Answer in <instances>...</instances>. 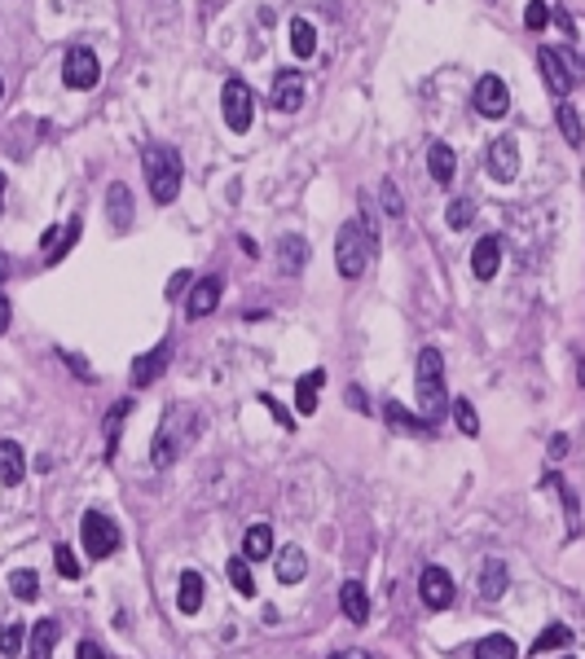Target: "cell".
<instances>
[{"instance_id": "6da1fadb", "label": "cell", "mask_w": 585, "mask_h": 659, "mask_svg": "<svg viewBox=\"0 0 585 659\" xmlns=\"http://www.w3.org/2000/svg\"><path fill=\"white\" fill-rule=\"evenodd\" d=\"M194 440H199V409H194V405H172L167 413H163L159 431H155L150 461H155L159 470H167L176 457L194 444Z\"/></svg>"}, {"instance_id": "7a4b0ae2", "label": "cell", "mask_w": 585, "mask_h": 659, "mask_svg": "<svg viewBox=\"0 0 585 659\" xmlns=\"http://www.w3.org/2000/svg\"><path fill=\"white\" fill-rule=\"evenodd\" d=\"M141 167H146V181H150V199L159 207H167L181 194V154L172 146H146Z\"/></svg>"}, {"instance_id": "3957f363", "label": "cell", "mask_w": 585, "mask_h": 659, "mask_svg": "<svg viewBox=\"0 0 585 659\" xmlns=\"http://www.w3.org/2000/svg\"><path fill=\"white\" fill-rule=\"evenodd\" d=\"M419 413L423 422H440L449 413V392H445V360L436 348L419 352Z\"/></svg>"}, {"instance_id": "277c9868", "label": "cell", "mask_w": 585, "mask_h": 659, "mask_svg": "<svg viewBox=\"0 0 585 659\" xmlns=\"http://www.w3.org/2000/svg\"><path fill=\"white\" fill-rule=\"evenodd\" d=\"M370 255H374V233H366L361 220H348V224L339 229V238H335V268H339V277L357 282V277L366 273Z\"/></svg>"}, {"instance_id": "5b68a950", "label": "cell", "mask_w": 585, "mask_h": 659, "mask_svg": "<svg viewBox=\"0 0 585 659\" xmlns=\"http://www.w3.org/2000/svg\"><path fill=\"white\" fill-rule=\"evenodd\" d=\"M80 536H84V550H89V558H110L114 550H119V528H114V519L102 514V510H89V514H84Z\"/></svg>"}, {"instance_id": "8992f818", "label": "cell", "mask_w": 585, "mask_h": 659, "mask_svg": "<svg viewBox=\"0 0 585 659\" xmlns=\"http://www.w3.org/2000/svg\"><path fill=\"white\" fill-rule=\"evenodd\" d=\"M220 110H225V123H229L233 132H247L251 119H256V97H251V89H247L242 80H225V89H220Z\"/></svg>"}, {"instance_id": "52a82bcc", "label": "cell", "mask_w": 585, "mask_h": 659, "mask_svg": "<svg viewBox=\"0 0 585 659\" xmlns=\"http://www.w3.org/2000/svg\"><path fill=\"white\" fill-rule=\"evenodd\" d=\"M62 80H66V89L89 93V89L102 80V62H98V53L84 49V45L66 49V57H62Z\"/></svg>"}, {"instance_id": "ba28073f", "label": "cell", "mask_w": 585, "mask_h": 659, "mask_svg": "<svg viewBox=\"0 0 585 659\" xmlns=\"http://www.w3.org/2000/svg\"><path fill=\"white\" fill-rule=\"evenodd\" d=\"M471 102H476V110L484 114V119H502V114L511 110V89H506L502 75H479Z\"/></svg>"}, {"instance_id": "9c48e42d", "label": "cell", "mask_w": 585, "mask_h": 659, "mask_svg": "<svg viewBox=\"0 0 585 659\" xmlns=\"http://www.w3.org/2000/svg\"><path fill=\"white\" fill-rule=\"evenodd\" d=\"M484 167H488V176L497 185H511L520 176V146H515V137H497L488 146V154H484Z\"/></svg>"}, {"instance_id": "30bf717a", "label": "cell", "mask_w": 585, "mask_h": 659, "mask_svg": "<svg viewBox=\"0 0 585 659\" xmlns=\"http://www.w3.org/2000/svg\"><path fill=\"white\" fill-rule=\"evenodd\" d=\"M273 106L282 110V114H295L300 106H304V75L300 71H277V80H273Z\"/></svg>"}, {"instance_id": "8fae6325", "label": "cell", "mask_w": 585, "mask_h": 659, "mask_svg": "<svg viewBox=\"0 0 585 659\" xmlns=\"http://www.w3.org/2000/svg\"><path fill=\"white\" fill-rule=\"evenodd\" d=\"M537 66H541V80H546V89H550L555 97H564V93L572 89V71H568V62H564L555 49L537 53Z\"/></svg>"}, {"instance_id": "7c38bea8", "label": "cell", "mask_w": 585, "mask_h": 659, "mask_svg": "<svg viewBox=\"0 0 585 659\" xmlns=\"http://www.w3.org/2000/svg\"><path fill=\"white\" fill-rule=\"evenodd\" d=\"M220 295H225V277H203V282H194L185 312H190L194 321H199V317H212L216 304H220Z\"/></svg>"}, {"instance_id": "4fadbf2b", "label": "cell", "mask_w": 585, "mask_h": 659, "mask_svg": "<svg viewBox=\"0 0 585 659\" xmlns=\"http://www.w3.org/2000/svg\"><path fill=\"white\" fill-rule=\"evenodd\" d=\"M423 603L431 611H445L454 603V580L445 567H423Z\"/></svg>"}, {"instance_id": "5bb4252c", "label": "cell", "mask_w": 585, "mask_h": 659, "mask_svg": "<svg viewBox=\"0 0 585 659\" xmlns=\"http://www.w3.org/2000/svg\"><path fill=\"white\" fill-rule=\"evenodd\" d=\"M502 268V238H479L476 251H471V273L476 282H493Z\"/></svg>"}, {"instance_id": "9a60e30c", "label": "cell", "mask_w": 585, "mask_h": 659, "mask_svg": "<svg viewBox=\"0 0 585 659\" xmlns=\"http://www.w3.org/2000/svg\"><path fill=\"white\" fill-rule=\"evenodd\" d=\"M167 360H172V348H167V343L150 348L141 360H132V387H150L163 369H167Z\"/></svg>"}, {"instance_id": "2e32d148", "label": "cell", "mask_w": 585, "mask_h": 659, "mask_svg": "<svg viewBox=\"0 0 585 659\" xmlns=\"http://www.w3.org/2000/svg\"><path fill=\"white\" fill-rule=\"evenodd\" d=\"M273 571H277V580H282V585H300V580L309 576V554H304L300 545H286V550H277Z\"/></svg>"}, {"instance_id": "e0dca14e", "label": "cell", "mask_w": 585, "mask_h": 659, "mask_svg": "<svg viewBox=\"0 0 585 659\" xmlns=\"http://www.w3.org/2000/svg\"><path fill=\"white\" fill-rule=\"evenodd\" d=\"M27 479V453H22V444H13V440H0V484H22Z\"/></svg>"}, {"instance_id": "ac0fdd59", "label": "cell", "mask_w": 585, "mask_h": 659, "mask_svg": "<svg viewBox=\"0 0 585 659\" xmlns=\"http://www.w3.org/2000/svg\"><path fill=\"white\" fill-rule=\"evenodd\" d=\"M502 594H506V562L502 558H488L479 567V598L484 603H497Z\"/></svg>"}, {"instance_id": "d6986e66", "label": "cell", "mask_w": 585, "mask_h": 659, "mask_svg": "<svg viewBox=\"0 0 585 659\" xmlns=\"http://www.w3.org/2000/svg\"><path fill=\"white\" fill-rule=\"evenodd\" d=\"M427 172H431L436 185H449V181H454L458 158H454V150H449L445 141H431V150H427Z\"/></svg>"}, {"instance_id": "ffe728a7", "label": "cell", "mask_w": 585, "mask_h": 659, "mask_svg": "<svg viewBox=\"0 0 585 659\" xmlns=\"http://www.w3.org/2000/svg\"><path fill=\"white\" fill-rule=\"evenodd\" d=\"M339 607H343V615H348L352 624H366V620H370V598H366V589H361L357 580H343Z\"/></svg>"}, {"instance_id": "44dd1931", "label": "cell", "mask_w": 585, "mask_h": 659, "mask_svg": "<svg viewBox=\"0 0 585 659\" xmlns=\"http://www.w3.org/2000/svg\"><path fill=\"white\" fill-rule=\"evenodd\" d=\"M203 598H208L203 576H199V571H181V594H176V607L185 611V615H194V611H203Z\"/></svg>"}, {"instance_id": "7402d4cb", "label": "cell", "mask_w": 585, "mask_h": 659, "mask_svg": "<svg viewBox=\"0 0 585 659\" xmlns=\"http://www.w3.org/2000/svg\"><path fill=\"white\" fill-rule=\"evenodd\" d=\"M54 646H57V624L54 620H40L27 633V659H54Z\"/></svg>"}, {"instance_id": "603a6c76", "label": "cell", "mask_w": 585, "mask_h": 659, "mask_svg": "<svg viewBox=\"0 0 585 659\" xmlns=\"http://www.w3.org/2000/svg\"><path fill=\"white\" fill-rule=\"evenodd\" d=\"M321 383H326V369H313V374H304V378L295 383V405H300V413H304V418H309V413H318Z\"/></svg>"}, {"instance_id": "cb8c5ba5", "label": "cell", "mask_w": 585, "mask_h": 659, "mask_svg": "<svg viewBox=\"0 0 585 659\" xmlns=\"http://www.w3.org/2000/svg\"><path fill=\"white\" fill-rule=\"evenodd\" d=\"M277 259H282V268L295 277V273L309 264V242H304L300 233H286V238H282V247H277Z\"/></svg>"}, {"instance_id": "d4e9b609", "label": "cell", "mask_w": 585, "mask_h": 659, "mask_svg": "<svg viewBox=\"0 0 585 659\" xmlns=\"http://www.w3.org/2000/svg\"><path fill=\"white\" fill-rule=\"evenodd\" d=\"M106 203H110V224L123 233V229L132 224V194H128V185H110Z\"/></svg>"}, {"instance_id": "484cf974", "label": "cell", "mask_w": 585, "mask_h": 659, "mask_svg": "<svg viewBox=\"0 0 585 659\" xmlns=\"http://www.w3.org/2000/svg\"><path fill=\"white\" fill-rule=\"evenodd\" d=\"M291 49H295V57H313L318 53V27L309 18H295L291 22Z\"/></svg>"}, {"instance_id": "4316f807", "label": "cell", "mask_w": 585, "mask_h": 659, "mask_svg": "<svg viewBox=\"0 0 585 659\" xmlns=\"http://www.w3.org/2000/svg\"><path fill=\"white\" fill-rule=\"evenodd\" d=\"M383 418L396 427V431H427V422H419V413H410V409L401 405V401H383Z\"/></svg>"}, {"instance_id": "83f0119b", "label": "cell", "mask_w": 585, "mask_h": 659, "mask_svg": "<svg viewBox=\"0 0 585 659\" xmlns=\"http://www.w3.org/2000/svg\"><path fill=\"white\" fill-rule=\"evenodd\" d=\"M564 646H572V629L568 624H550L537 642H532V655H546V651H564Z\"/></svg>"}, {"instance_id": "f1b7e54d", "label": "cell", "mask_w": 585, "mask_h": 659, "mask_svg": "<svg viewBox=\"0 0 585 659\" xmlns=\"http://www.w3.org/2000/svg\"><path fill=\"white\" fill-rule=\"evenodd\" d=\"M476 659H515V642L506 633H488L484 642H476Z\"/></svg>"}, {"instance_id": "f546056e", "label": "cell", "mask_w": 585, "mask_h": 659, "mask_svg": "<svg viewBox=\"0 0 585 659\" xmlns=\"http://www.w3.org/2000/svg\"><path fill=\"white\" fill-rule=\"evenodd\" d=\"M555 119H559L564 141H568V146H581V137H585V132H581V114H577L568 102H559V106H555Z\"/></svg>"}, {"instance_id": "4dcf8cb0", "label": "cell", "mask_w": 585, "mask_h": 659, "mask_svg": "<svg viewBox=\"0 0 585 659\" xmlns=\"http://www.w3.org/2000/svg\"><path fill=\"white\" fill-rule=\"evenodd\" d=\"M242 550H247V558H268L273 554V528H268V523H251Z\"/></svg>"}, {"instance_id": "1f68e13d", "label": "cell", "mask_w": 585, "mask_h": 659, "mask_svg": "<svg viewBox=\"0 0 585 659\" xmlns=\"http://www.w3.org/2000/svg\"><path fill=\"white\" fill-rule=\"evenodd\" d=\"M9 589H13V598L31 603V598L40 594V576H36V571H27V567H18V571H9Z\"/></svg>"}, {"instance_id": "d6a6232c", "label": "cell", "mask_w": 585, "mask_h": 659, "mask_svg": "<svg viewBox=\"0 0 585 659\" xmlns=\"http://www.w3.org/2000/svg\"><path fill=\"white\" fill-rule=\"evenodd\" d=\"M229 580H233V589H238L242 598H256V576H251V567L242 562V554L229 558Z\"/></svg>"}, {"instance_id": "836d02e7", "label": "cell", "mask_w": 585, "mask_h": 659, "mask_svg": "<svg viewBox=\"0 0 585 659\" xmlns=\"http://www.w3.org/2000/svg\"><path fill=\"white\" fill-rule=\"evenodd\" d=\"M128 409H132V401H119V405H114V409L106 413V461L114 457V444H119V427H123Z\"/></svg>"}, {"instance_id": "e575fe53", "label": "cell", "mask_w": 585, "mask_h": 659, "mask_svg": "<svg viewBox=\"0 0 585 659\" xmlns=\"http://www.w3.org/2000/svg\"><path fill=\"white\" fill-rule=\"evenodd\" d=\"M445 220H449V229H467L476 220V203L471 199H454V203L445 207Z\"/></svg>"}, {"instance_id": "d590c367", "label": "cell", "mask_w": 585, "mask_h": 659, "mask_svg": "<svg viewBox=\"0 0 585 659\" xmlns=\"http://www.w3.org/2000/svg\"><path fill=\"white\" fill-rule=\"evenodd\" d=\"M22 642H27V629H22V624H9V629L0 633V659H13L22 651Z\"/></svg>"}, {"instance_id": "8d00e7d4", "label": "cell", "mask_w": 585, "mask_h": 659, "mask_svg": "<svg viewBox=\"0 0 585 659\" xmlns=\"http://www.w3.org/2000/svg\"><path fill=\"white\" fill-rule=\"evenodd\" d=\"M454 418H458V431L462 435H479V418H476V409H471V401H454Z\"/></svg>"}, {"instance_id": "74e56055", "label": "cell", "mask_w": 585, "mask_h": 659, "mask_svg": "<svg viewBox=\"0 0 585 659\" xmlns=\"http://www.w3.org/2000/svg\"><path fill=\"white\" fill-rule=\"evenodd\" d=\"M54 562H57V571H62L66 580H80V576H84V567L75 562V554H71L66 545H57V550H54Z\"/></svg>"}, {"instance_id": "f35d334b", "label": "cell", "mask_w": 585, "mask_h": 659, "mask_svg": "<svg viewBox=\"0 0 585 659\" xmlns=\"http://www.w3.org/2000/svg\"><path fill=\"white\" fill-rule=\"evenodd\" d=\"M524 22H529V31H541V27L550 22V4H546V0H529V9H524Z\"/></svg>"}, {"instance_id": "ab89813d", "label": "cell", "mask_w": 585, "mask_h": 659, "mask_svg": "<svg viewBox=\"0 0 585 659\" xmlns=\"http://www.w3.org/2000/svg\"><path fill=\"white\" fill-rule=\"evenodd\" d=\"M378 199H383V207H387V215H392V220H401V215H405L401 194H396V185H392V181H383V185H378Z\"/></svg>"}, {"instance_id": "60d3db41", "label": "cell", "mask_w": 585, "mask_h": 659, "mask_svg": "<svg viewBox=\"0 0 585 659\" xmlns=\"http://www.w3.org/2000/svg\"><path fill=\"white\" fill-rule=\"evenodd\" d=\"M260 405H265L268 413H273V422H277V427H282V431H295V422H291V413H286V409L277 405V401H273V396H260Z\"/></svg>"}, {"instance_id": "b9f144b4", "label": "cell", "mask_w": 585, "mask_h": 659, "mask_svg": "<svg viewBox=\"0 0 585 659\" xmlns=\"http://www.w3.org/2000/svg\"><path fill=\"white\" fill-rule=\"evenodd\" d=\"M190 282H194V277H190V273H185V268H181V273H172V282H167V300H181V295H185V286H190Z\"/></svg>"}, {"instance_id": "7bdbcfd3", "label": "cell", "mask_w": 585, "mask_h": 659, "mask_svg": "<svg viewBox=\"0 0 585 659\" xmlns=\"http://www.w3.org/2000/svg\"><path fill=\"white\" fill-rule=\"evenodd\" d=\"M348 405L357 409V413H370V401H366V392H361V387H348Z\"/></svg>"}, {"instance_id": "ee69618b", "label": "cell", "mask_w": 585, "mask_h": 659, "mask_svg": "<svg viewBox=\"0 0 585 659\" xmlns=\"http://www.w3.org/2000/svg\"><path fill=\"white\" fill-rule=\"evenodd\" d=\"M75 659H106V655H102V646H98V642H80Z\"/></svg>"}, {"instance_id": "f6af8a7d", "label": "cell", "mask_w": 585, "mask_h": 659, "mask_svg": "<svg viewBox=\"0 0 585 659\" xmlns=\"http://www.w3.org/2000/svg\"><path fill=\"white\" fill-rule=\"evenodd\" d=\"M564 453H568V435H555L550 440V461H564Z\"/></svg>"}, {"instance_id": "bcb514c9", "label": "cell", "mask_w": 585, "mask_h": 659, "mask_svg": "<svg viewBox=\"0 0 585 659\" xmlns=\"http://www.w3.org/2000/svg\"><path fill=\"white\" fill-rule=\"evenodd\" d=\"M62 360H66V365H71L75 374H84V378H89V365H84V360H80L75 352H62Z\"/></svg>"}, {"instance_id": "7dc6e473", "label": "cell", "mask_w": 585, "mask_h": 659, "mask_svg": "<svg viewBox=\"0 0 585 659\" xmlns=\"http://www.w3.org/2000/svg\"><path fill=\"white\" fill-rule=\"evenodd\" d=\"M9 317H13V308H9V300H4V295H0V334H4V330H9Z\"/></svg>"}, {"instance_id": "c3c4849f", "label": "cell", "mask_w": 585, "mask_h": 659, "mask_svg": "<svg viewBox=\"0 0 585 659\" xmlns=\"http://www.w3.org/2000/svg\"><path fill=\"white\" fill-rule=\"evenodd\" d=\"M330 659H370V651H357V646H348V651H335Z\"/></svg>"}, {"instance_id": "681fc988", "label": "cell", "mask_w": 585, "mask_h": 659, "mask_svg": "<svg viewBox=\"0 0 585 659\" xmlns=\"http://www.w3.org/2000/svg\"><path fill=\"white\" fill-rule=\"evenodd\" d=\"M4 277H9V259L0 255V282H4Z\"/></svg>"}, {"instance_id": "f907efd6", "label": "cell", "mask_w": 585, "mask_h": 659, "mask_svg": "<svg viewBox=\"0 0 585 659\" xmlns=\"http://www.w3.org/2000/svg\"><path fill=\"white\" fill-rule=\"evenodd\" d=\"M0 207H4V172H0Z\"/></svg>"}, {"instance_id": "816d5d0a", "label": "cell", "mask_w": 585, "mask_h": 659, "mask_svg": "<svg viewBox=\"0 0 585 659\" xmlns=\"http://www.w3.org/2000/svg\"><path fill=\"white\" fill-rule=\"evenodd\" d=\"M0 97H4V80H0Z\"/></svg>"}, {"instance_id": "f5cc1de1", "label": "cell", "mask_w": 585, "mask_h": 659, "mask_svg": "<svg viewBox=\"0 0 585 659\" xmlns=\"http://www.w3.org/2000/svg\"><path fill=\"white\" fill-rule=\"evenodd\" d=\"M568 659H572V655H568Z\"/></svg>"}]
</instances>
